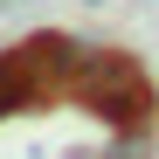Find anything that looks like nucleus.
<instances>
[{
  "label": "nucleus",
  "mask_w": 159,
  "mask_h": 159,
  "mask_svg": "<svg viewBox=\"0 0 159 159\" xmlns=\"http://www.w3.org/2000/svg\"><path fill=\"white\" fill-rule=\"evenodd\" d=\"M28 104H42V83H35V69L14 42V48H0V118H21Z\"/></svg>",
  "instance_id": "3"
},
{
  "label": "nucleus",
  "mask_w": 159,
  "mask_h": 159,
  "mask_svg": "<svg viewBox=\"0 0 159 159\" xmlns=\"http://www.w3.org/2000/svg\"><path fill=\"white\" fill-rule=\"evenodd\" d=\"M90 7H104V0H90Z\"/></svg>",
  "instance_id": "6"
},
{
  "label": "nucleus",
  "mask_w": 159,
  "mask_h": 159,
  "mask_svg": "<svg viewBox=\"0 0 159 159\" xmlns=\"http://www.w3.org/2000/svg\"><path fill=\"white\" fill-rule=\"evenodd\" d=\"M152 7H159V0H152Z\"/></svg>",
  "instance_id": "7"
},
{
  "label": "nucleus",
  "mask_w": 159,
  "mask_h": 159,
  "mask_svg": "<svg viewBox=\"0 0 159 159\" xmlns=\"http://www.w3.org/2000/svg\"><path fill=\"white\" fill-rule=\"evenodd\" d=\"M21 56H28V69H35L42 97H69L76 69H83V56H90V42H76L69 28H35L28 42H21Z\"/></svg>",
  "instance_id": "2"
},
{
  "label": "nucleus",
  "mask_w": 159,
  "mask_h": 159,
  "mask_svg": "<svg viewBox=\"0 0 159 159\" xmlns=\"http://www.w3.org/2000/svg\"><path fill=\"white\" fill-rule=\"evenodd\" d=\"M69 97L83 104L90 118H104L111 131L152 125V111H159L152 76H145V62L131 56V48H90L83 69H76V83H69Z\"/></svg>",
  "instance_id": "1"
},
{
  "label": "nucleus",
  "mask_w": 159,
  "mask_h": 159,
  "mask_svg": "<svg viewBox=\"0 0 159 159\" xmlns=\"http://www.w3.org/2000/svg\"><path fill=\"white\" fill-rule=\"evenodd\" d=\"M145 152H152V125H131V131H118L104 145V159H145Z\"/></svg>",
  "instance_id": "4"
},
{
  "label": "nucleus",
  "mask_w": 159,
  "mask_h": 159,
  "mask_svg": "<svg viewBox=\"0 0 159 159\" xmlns=\"http://www.w3.org/2000/svg\"><path fill=\"white\" fill-rule=\"evenodd\" d=\"M0 7H14V0H0Z\"/></svg>",
  "instance_id": "5"
}]
</instances>
